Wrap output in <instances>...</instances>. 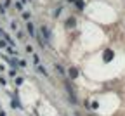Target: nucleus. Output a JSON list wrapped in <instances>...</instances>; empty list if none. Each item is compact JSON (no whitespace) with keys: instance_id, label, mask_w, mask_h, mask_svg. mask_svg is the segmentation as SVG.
Returning a JSON list of instances; mask_svg holds the SVG:
<instances>
[{"instance_id":"1","label":"nucleus","mask_w":125,"mask_h":116,"mask_svg":"<svg viewBox=\"0 0 125 116\" xmlns=\"http://www.w3.org/2000/svg\"><path fill=\"white\" fill-rule=\"evenodd\" d=\"M37 69L40 71V73H43V76H47V71H45V69H43V68H42V66H38V68H37Z\"/></svg>"},{"instance_id":"2","label":"nucleus","mask_w":125,"mask_h":116,"mask_svg":"<svg viewBox=\"0 0 125 116\" xmlns=\"http://www.w3.org/2000/svg\"><path fill=\"white\" fill-rule=\"evenodd\" d=\"M28 31H30V35H33V26L28 24Z\"/></svg>"}]
</instances>
